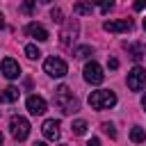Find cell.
Instances as JSON below:
<instances>
[{"instance_id":"obj_27","label":"cell","mask_w":146,"mask_h":146,"mask_svg":"<svg viewBox=\"0 0 146 146\" xmlns=\"http://www.w3.org/2000/svg\"><path fill=\"white\" fill-rule=\"evenodd\" d=\"M141 107H144V110H146V94H144V96H141Z\"/></svg>"},{"instance_id":"obj_28","label":"cell","mask_w":146,"mask_h":146,"mask_svg":"<svg viewBox=\"0 0 146 146\" xmlns=\"http://www.w3.org/2000/svg\"><path fill=\"white\" fill-rule=\"evenodd\" d=\"M39 2H52V0H39Z\"/></svg>"},{"instance_id":"obj_11","label":"cell","mask_w":146,"mask_h":146,"mask_svg":"<svg viewBox=\"0 0 146 146\" xmlns=\"http://www.w3.org/2000/svg\"><path fill=\"white\" fill-rule=\"evenodd\" d=\"M2 75H5L7 80H16V78L21 75V66H18V62L11 59V57H5V59H2Z\"/></svg>"},{"instance_id":"obj_16","label":"cell","mask_w":146,"mask_h":146,"mask_svg":"<svg viewBox=\"0 0 146 146\" xmlns=\"http://www.w3.org/2000/svg\"><path fill=\"white\" fill-rule=\"evenodd\" d=\"M130 139H132L135 144H141V141L146 139V132H144V128H139V125H135V128L130 130Z\"/></svg>"},{"instance_id":"obj_30","label":"cell","mask_w":146,"mask_h":146,"mask_svg":"<svg viewBox=\"0 0 146 146\" xmlns=\"http://www.w3.org/2000/svg\"><path fill=\"white\" fill-rule=\"evenodd\" d=\"M144 30H146V18H144Z\"/></svg>"},{"instance_id":"obj_25","label":"cell","mask_w":146,"mask_h":146,"mask_svg":"<svg viewBox=\"0 0 146 146\" xmlns=\"http://www.w3.org/2000/svg\"><path fill=\"white\" fill-rule=\"evenodd\" d=\"M144 7H146V0H137V2H135V9H137V11H141Z\"/></svg>"},{"instance_id":"obj_20","label":"cell","mask_w":146,"mask_h":146,"mask_svg":"<svg viewBox=\"0 0 146 146\" xmlns=\"http://www.w3.org/2000/svg\"><path fill=\"white\" fill-rule=\"evenodd\" d=\"M91 52H94V50H91V46H80V48H75V52H73V55H75L78 59H87Z\"/></svg>"},{"instance_id":"obj_10","label":"cell","mask_w":146,"mask_h":146,"mask_svg":"<svg viewBox=\"0 0 146 146\" xmlns=\"http://www.w3.org/2000/svg\"><path fill=\"white\" fill-rule=\"evenodd\" d=\"M41 132L48 141H57L59 139V121L57 119H46L41 125Z\"/></svg>"},{"instance_id":"obj_31","label":"cell","mask_w":146,"mask_h":146,"mask_svg":"<svg viewBox=\"0 0 146 146\" xmlns=\"http://www.w3.org/2000/svg\"><path fill=\"white\" fill-rule=\"evenodd\" d=\"M0 98H2V94H0Z\"/></svg>"},{"instance_id":"obj_29","label":"cell","mask_w":146,"mask_h":146,"mask_svg":"<svg viewBox=\"0 0 146 146\" xmlns=\"http://www.w3.org/2000/svg\"><path fill=\"white\" fill-rule=\"evenodd\" d=\"M0 144H2V132H0Z\"/></svg>"},{"instance_id":"obj_12","label":"cell","mask_w":146,"mask_h":146,"mask_svg":"<svg viewBox=\"0 0 146 146\" xmlns=\"http://www.w3.org/2000/svg\"><path fill=\"white\" fill-rule=\"evenodd\" d=\"M25 34L32 36V39H36V41H46L48 39V30L41 23H27L25 25Z\"/></svg>"},{"instance_id":"obj_7","label":"cell","mask_w":146,"mask_h":146,"mask_svg":"<svg viewBox=\"0 0 146 146\" xmlns=\"http://www.w3.org/2000/svg\"><path fill=\"white\" fill-rule=\"evenodd\" d=\"M82 75H84V82H89V84H100L105 80V73H103L100 64H96V62H87Z\"/></svg>"},{"instance_id":"obj_23","label":"cell","mask_w":146,"mask_h":146,"mask_svg":"<svg viewBox=\"0 0 146 146\" xmlns=\"http://www.w3.org/2000/svg\"><path fill=\"white\" fill-rule=\"evenodd\" d=\"M50 18H52L55 23H62V9H57V7L50 9Z\"/></svg>"},{"instance_id":"obj_5","label":"cell","mask_w":146,"mask_h":146,"mask_svg":"<svg viewBox=\"0 0 146 146\" xmlns=\"http://www.w3.org/2000/svg\"><path fill=\"white\" fill-rule=\"evenodd\" d=\"M43 71H46L50 78H64V75L68 73V66H66V62H64L62 57H48V59L43 62Z\"/></svg>"},{"instance_id":"obj_1","label":"cell","mask_w":146,"mask_h":146,"mask_svg":"<svg viewBox=\"0 0 146 146\" xmlns=\"http://www.w3.org/2000/svg\"><path fill=\"white\" fill-rule=\"evenodd\" d=\"M55 105L62 110V114H73L78 112V98L73 96V91L66 84H59L55 89Z\"/></svg>"},{"instance_id":"obj_9","label":"cell","mask_w":146,"mask_h":146,"mask_svg":"<svg viewBox=\"0 0 146 146\" xmlns=\"http://www.w3.org/2000/svg\"><path fill=\"white\" fill-rule=\"evenodd\" d=\"M25 107H27V112L30 114H43L46 112V107H48V103L41 98V96H36V94H32V96H27V100H25Z\"/></svg>"},{"instance_id":"obj_19","label":"cell","mask_w":146,"mask_h":146,"mask_svg":"<svg viewBox=\"0 0 146 146\" xmlns=\"http://www.w3.org/2000/svg\"><path fill=\"white\" fill-rule=\"evenodd\" d=\"M25 55H27L30 59H39V57H41V50H39L34 43H27V46H25Z\"/></svg>"},{"instance_id":"obj_17","label":"cell","mask_w":146,"mask_h":146,"mask_svg":"<svg viewBox=\"0 0 146 146\" xmlns=\"http://www.w3.org/2000/svg\"><path fill=\"white\" fill-rule=\"evenodd\" d=\"M125 48H128V52H130V57H132L135 62H139V59H141V57L146 55L141 46H125Z\"/></svg>"},{"instance_id":"obj_13","label":"cell","mask_w":146,"mask_h":146,"mask_svg":"<svg viewBox=\"0 0 146 146\" xmlns=\"http://www.w3.org/2000/svg\"><path fill=\"white\" fill-rule=\"evenodd\" d=\"M73 14L75 16H91L94 14V0H78L73 5Z\"/></svg>"},{"instance_id":"obj_18","label":"cell","mask_w":146,"mask_h":146,"mask_svg":"<svg viewBox=\"0 0 146 146\" xmlns=\"http://www.w3.org/2000/svg\"><path fill=\"white\" fill-rule=\"evenodd\" d=\"M94 5H98V9L103 14H110L114 9V0H94Z\"/></svg>"},{"instance_id":"obj_22","label":"cell","mask_w":146,"mask_h":146,"mask_svg":"<svg viewBox=\"0 0 146 146\" xmlns=\"http://www.w3.org/2000/svg\"><path fill=\"white\" fill-rule=\"evenodd\" d=\"M34 5H36V0H23V11L25 14H34Z\"/></svg>"},{"instance_id":"obj_6","label":"cell","mask_w":146,"mask_h":146,"mask_svg":"<svg viewBox=\"0 0 146 146\" xmlns=\"http://www.w3.org/2000/svg\"><path fill=\"white\" fill-rule=\"evenodd\" d=\"M128 89L130 91H141L146 87V71L141 66H135L132 71H128Z\"/></svg>"},{"instance_id":"obj_26","label":"cell","mask_w":146,"mask_h":146,"mask_svg":"<svg viewBox=\"0 0 146 146\" xmlns=\"http://www.w3.org/2000/svg\"><path fill=\"white\" fill-rule=\"evenodd\" d=\"M2 27H5V16L0 14V30H2Z\"/></svg>"},{"instance_id":"obj_3","label":"cell","mask_w":146,"mask_h":146,"mask_svg":"<svg viewBox=\"0 0 146 146\" xmlns=\"http://www.w3.org/2000/svg\"><path fill=\"white\" fill-rule=\"evenodd\" d=\"M9 132L16 141H25L30 135V123L25 116H11L9 119Z\"/></svg>"},{"instance_id":"obj_14","label":"cell","mask_w":146,"mask_h":146,"mask_svg":"<svg viewBox=\"0 0 146 146\" xmlns=\"http://www.w3.org/2000/svg\"><path fill=\"white\" fill-rule=\"evenodd\" d=\"M18 96H21V91H18V87H14V84H9L7 89H2V100H7V103H16Z\"/></svg>"},{"instance_id":"obj_4","label":"cell","mask_w":146,"mask_h":146,"mask_svg":"<svg viewBox=\"0 0 146 146\" xmlns=\"http://www.w3.org/2000/svg\"><path fill=\"white\" fill-rule=\"evenodd\" d=\"M78 32H80V23H78V18H68L66 23H64V27H62V32H59V41H62V46H73V41L78 39Z\"/></svg>"},{"instance_id":"obj_15","label":"cell","mask_w":146,"mask_h":146,"mask_svg":"<svg viewBox=\"0 0 146 146\" xmlns=\"http://www.w3.org/2000/svg\"><path fill=\"white\" fill-rule=\"evenodd\" d=\"M87 128H89V125H87V121H84V119H75V121H73V125H71L73 135H84V132H87Z\"/></svg>"},{"instance_id":"obj_24","label":"cell","mask_w":146,"mask_h":146,"mask_svg":"<svg viewBox=\"0 0 146 146\" xmlns=\"http://www.w3.org/2000/svg\"><path fill=\"white\" fill-rule=\"evenodd\" d=\"M107 66H110V68H116V66H119V59L110 57V59H107Z\"/></svg>"},{"instance_id":"obj_2","label":"cell","mask_w":146,"mask_h":146,"mask_svg":"<svg viewBox=\"0 0 146 146\" xmlns=\"http://www.w3.org/2000/svg\"><path fill=\"white\" fill-rule=\"evenodd\" d=\"M87 103H89L91 110H98V112L100 110H110V107L116 105V94L112 89H98V91H91L89 94Z\"/></svg>"},{"instance_id":"obj_8","label":"cell","mask_w":146,"mask_h":146,"mask_svg":"<svg viewBox=\"0 0 146 146\" xmlns=\"http://www.w3.org/2000/svg\"><path fill=\"white\" fill-rule=\"evenodd\" d=\"M103 30H105V32H114V34L132 32V21H130V18H121V21H105V23H103Z\"/></svg>"},{"instance_id":"obj_21","label":"cell","mask_w":146,"mask_h":146,"mask_svg":"<svg viewBox=\"0 0 146 146\" xmlns=\"http://www.w3.org/2000/svg\"><path fill=\"white\" fill-rule=\"evenodd\" d=\"M100 128H103V132H105V135H110L112 139H116V128H114L112 123H107V121H105V123H103Z\"/></svg>"}]
</instances>
